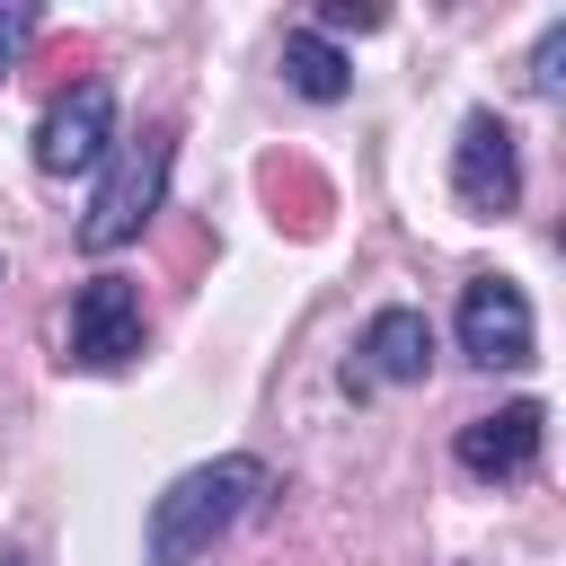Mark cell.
<instances>
[{"mask_svg":"<svg viewBox=\"0 0 566 566\" xmlns=\"http://www.w3.org/2000/svg\"><path fill=\"white\" fill-rule=\"evenodd\" d=\"M265 460L256 451H221V460H195L186 478H168L150 495V522H142V566H195L212 557L256 504H265Z\"/></svg>","mask_w":566,"mask_h":566,"instance_id":"obj_1","label":"cell"},{"mask_svg":"<svg viewBox=\"0 0 566 566\" xmlns=\"http://www.w3.org/2000/svg\"><path fill=\"white\" fill-rule=\"evenodd\" d=\"M168 168H177V133L168 124L133 133L124 150H106V177H97V195L80 212V248L88 256H115L124 239H142V221L168 203Z\"/></svg>","mask_w":566,"mask_h":566,"instance_id":"obj_2","label":"cell"},{"mask_svg":"<svg viewBox=\"0 0 566 566\" xmlns=\"http://www.w3.org/2000/svg\"><path fill=\"white\" fill-rule=\"evenodd\" d=\"M451 336H460V363H478V371H531L539 363L531 292L513 274H469L460 310H451Z\"/></svg>","mask_w":566,"mask_h":566,"instance_id":"obj_3","label":"cell"},{"mask_svg":"<svg viewBox=\"0 0 566 566\" xmlns=\"http://www.w3.org/2000/svg\"><path fill=\"white\" fill-rule=\"evenodd\" d=\"M451 203H460L469 221L522 212V133H513L495 106H469V115H460V142H451Z\"/></svg>","mask_w":566,"mask_h":566,"instance_id":"obj_4","label":"cell"},{"mask_svg":"<svg viewBox=\"0 0 566 566\" xmlns=\"http://www.w3.org/2000/svg\"><path fill=\"white\" fill-rule=\"evenodd\" d=\"M150 318H142V283L133 274H88L71 292V327H62V363L80 371H124L142 354Z\"/></svg>","mask_w":566,"mask_h":566,"instance_id":"obj_5","label":"cell"},{"mask_svg":"<svg viewBox=\"0 0 566 566\" xmlns=\"http://www.w3.org/2000/svg\"><path fill=\"white\" fill-rule=\"evenodd\" d=\"M106 150H115V88L106 80H80L35 115V168L44 177H88V168H106Z\"/></svg>","mask_w":566,"mask_h":566,"instance_id":"obj_6","label":"cell"},{"mask_svg":"<svg viewBox=\"0 0 566 566\" xmlns=\"http://www.w3.org/2000/svg\"><path fill=\"white\" fill-rule=\"evenodd\" d=\"M539 451H548V407H539V398H504L495 416H469V424L451 433V460H460L478 486H513V478H531Z\"/></svg>","mask_w":566,"mask_h":566,"instance_id":"obj_7","label":"cell"},{"mask_svg":"<svg viewBox=\"0 0 566 566\" xmlns=\"http://www.w3.org/2000/svg\"><path fill=\"white\" fill-rule=\"evenodd\" d=\"M424 371H433V318H424V310H407V301L371 310V318H363V336H354L345 389H354V398H371V389H416Z\"/></svg>","mask_w":566,"mask_h":566,"instance_id":"obj_8","label":"cell"},{"mask_svg":"<svg viewBox=\"0 0 566 566\" xmlns=\"http://www.w3.org/2000/svg\"><path fill=\"white\" fill-rule=\"evenodd\" d=\"M274 71H283V88H301L310 106H336V97L354 88V62H345V53L327 44V35H310V27H292V35H283Z\"/></svg>","mask_w":566,"mask_h":566,"instance_id":"obj_9","label":"cell"},{"mask_svg":"<svg viewBox=\"0 0 566 566\" xmlns=\"http://www.w3.org/2000/svg\"><path fill=\"white\" fill-rule=\"evenodd\" d=\"M531 88H539V97H557V88H566V18H548V27H539V44H531Z\"/></svg>","mask_w":566,"mask_h":566,"instance_id":"obj_10","label":"cell"},{"mask_svg":"<svg viewBox=\"0 0 566 566\" xmlns=\"http://www.w3.org/2000/svg\"><path fill=\"white\" fill-rule=\"evenodd\" d=\"M44 18H35V0H0V80L18 71V53H27V35H35Z\"/></svg>","mask_w":566,"mask_h":566,"instance_id":"obj_11","label":"cell"},{"mask_svg":"<svg viewBox=\"0 0 566 566\" xmlns=\"http://www.w3.org/2000/svg\"><path fill=\"white\" fill-rule=\"evenodd\" d=\"M371 27H380V9H371V0H327L310 35H371Z\"/></svg>","mask_w":566,"mask_h":566,"instance_id":"obj_12","label":"cell"},{"mask_svg":"<svg viewBox=\"0 0 566 566\" xmlns=\"http://www.w3.org/2000/svg\"><path fill=\"white\" fill-rule=\"evenodd\" d=\"M0 566H35V548H27V539H9V548H0Z\"/></svg>","mask_w":566,"mask_h":566,"instance_id":"obj_13","label":"cell"}]
</instances>
